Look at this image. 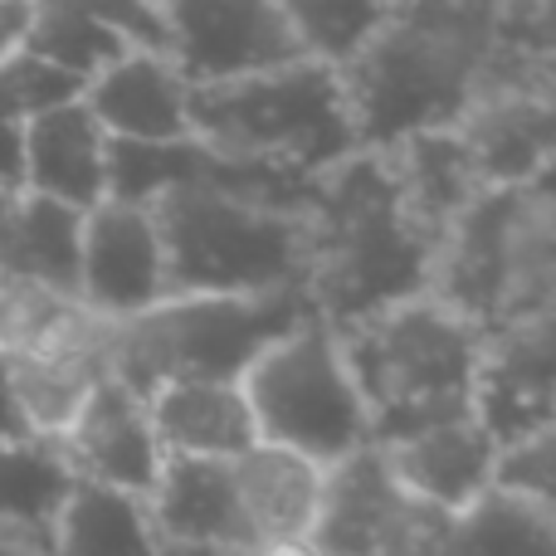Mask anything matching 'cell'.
<instances>
[{"label":"cell","instance_id":"obj_19","mask_svg":"<svg viewBox=\"0 0 556 556\" xmlns=\"http://www.w3.org/2000/svg\"><path fill=\"white\" fill-rule=\"evenodd\" d=\"M323 464L278 444H254L250 454L235 459V489L260 547H307L317 508H323Z\"/></svg>","mask_w":556,"mask_h":556},{"label":"cell","instance_id":"obj_31","mask_svg":"<svg viewBox=\"0 0 556 556\" xmlns=\"http://www.w3.org/2000/svg\"><path fill=\"white\" fill-rule=\"evenodd\" d=\"M25 166H29V117L0 108V191L5 195L25 191Z\"/></svg>","mask_w":556,"mask_h":556},{"label":"cell","instance_id":"obj_26","mask_svg":"<svg viewBox=\"0 0 556 556\" xmlns=\"http://www.w3.org/2000/svg\"><path fill=\"white\" fill-rule=\"evenodd\" d=\"M29 54L88 88L108 64H117L127 54V45L113 29L98 25V20L78 15V10L59 5V0H39V25H35V39H29Z\"/></svg>","mask_w":556,"mask_h":556},{"label":"cell","instance_id":"obj_34","mask_svg":"<svg viewBox=\"0 0 556 556\" xmlns=\"http://www.w3.org/2000/svg\"><path fill=\"white\" fill-rule=\"evenodd\" d=\"M162 556H235V552H211V547H166V542H162Z\"/></svg>","mask_w":556,"mask_h":556},{"label":"cell","instance_id":"obj_16","mask_svg":"<svg viewBox=\"0 0 556 556\" xmlns=\"http://www.w3.org/2000/svg\"><path fill=\"white\" fill-rule=\"evenodd\" d=\"M391 464L395 483L405 493H415L420 503L440 513H464L493 489V473H498V440L489 434V425L479 415H464V420H444L430 430H415L405 440L376 444Z\"/></svg>","mask_w":556,"mask_h":556},{"label":"cell","instance_id":"obj_23","mask_svg":"<svg viewBox=\"0 0 556 556\" xmlns=\"http://www.w3.org/2000/svg\"><path fill=\"white\" fill-rule=\"evenodd\" d=\"M54 556H162L142 498L74 483L54 532Z\"/></svg>","mask_w":556,"mask_h":556},{"label":"cell","instance_id":"obj_18","mask_svg":"<svg viewBox=\"0 0 556 556\" xmlns=\"http://www.w3.org/2000/svg\"><path fill=\"white\" fill-rule=\"evenodd\" d=\"M166 459H240L260 444L250 395L240 381H176L147 395Z\"/></svg>","mask_w":556,"mask_h":556},{"label":"cell","instance_id":"obj_13","mask_svg":"<svg viewBox=\"0 0 556 556\" xmlns=\"http://www.w3.org/2000/svg\"><path fill=\"white\" fill-rule=\"evenodd\" d=\"M5 366L10 395H15V410L25 420L29 440L54 444L74 425V415L84 410L93 386L108 376V323H98L84 307L49 342L5 352Z\"/></svg>","mask_w":556,"mask_h":556},{"label":"cell","instance_id":"obj_24","mask_svg":"<svg viewBox=\"0 0 556 556\" xmlns=\"http://www.w3.org/2000/svg\"><path fill=\"white\" fill-rule=\"evenodd\" d=\"M440 556H556V518L489 489L473 508L454 513Z\"/></svg>","mask_w":556,"mask_h":556},{"label":"cell","instance_id":"obj_28","mask_svg":"<svg viewBox=\"0 0 556 556\" xmlns=\"http://www.w3.org/2000/svg\"><path fill=\"white\" fill-rule=\"evenodd\" d=\"M498 49L518 64L556 68V0H498Z\"/></svg>","mask_w":556,"mask_h":556},{"label":"cell","instance_id":"obj_37","mask_svg":"<svg viewBox=\"0 0 556 556\" xmlns=\"http://www.w3.org/2000/svg\"><path fill=\"white\" fill-rule=\"evenodd\" d=\"M0 556H15V552H0Z\"/></svg>","mask_w":556,"mask_h":556},{"label":"cell","instance_id":"obj_2","mask_svg":"<svg viewBox=\"0 0 556 556\" xmlns=\"http://www.w3.org/2000/svg\"><path fill=\"white\" fill-rule=\"evenodd\" d=\"M313 269L307 298L332 332L430 293L440 240L405 205L386 152H356L327 176L307 205Z\"/></svg>","mask_w":556,"mask_h":556},{"label":"cell","instance_id":"obj_10","mask_svg":"<svg viewBox=\"0 0 556 556\" xmlns=\"http://www.w3.org/2000/svg\"><path fill=\"white\" fill-rule=\"evenodd\" d=\"M172 298L166 288V244L152 205L103 201L84 215V254H78V303L98 323L127 317Z\"/></svg>","mask_w":556,"mask_h":556},{"label":"cell","instance_id":"obj_17","mask_svg":"<svg viewBox=\"0 0 556 556\" xmlns=\"http://www.w3.org/2000/svg\"><path fill=\"white\" fill-rule=\"evenodd\" d=\"M108 162H113V137L98 127L84 98L29 117V195H45V201L88 215L93 205L108 201Z\"/></svg>","mask_w":556,"mask_h":556},{"label":"cell","instance_id":"obj_27","mask_svg":"<svg viewBox=\"0 0 556 556\" xmlns=\"http://www.w3.org/2000/svg\"><path fill=\"white\" fill-rule=\"evenodd\" d=\"M493 489L513 493V498L532 503V508H542V513L556 518V425L552 430L522 434V440L503 444Z\"/></svg>","mask_w":556,"mask_h":556},{"label":"cell","instance_id":"obj_8","mask_svg":"<svg viewBox=\"0 0 556 556\" xmlns=\"http://www.w3.org/2000/svg\"><path fill=\"white\" fill-rule=\"evenodd\" d=\"M450 513L420 503L395 483L376 444L327 469L307 552L313 556H440Z\"/></svg>","mask_w":556,"mask_h":556},{"label":"cell","instance_id":"obj_15","mask_svg":"<svg viewBox=\"0 0 556 556\" xmlns=\"http://www.w3.org/2000/svg\"><path fill=\"white\" fill-rule=\"evenodd\" d=\"M147 518L166 547H211L235 556L260 552L235 489V459H166L147 498Z\"/></svg>","mask_w":556,"mask_h":556},{"label":"cell","instance_id":"obj_33","mask_svg":"<svg viewBox=\"0 0 556 556\" xmlns=\"http://www.w3.org/2000/svg\"><path fill=\"white\" fill-rule=\"evenodd\" d=\"M0 440H29L25 420L15 410V395H10V366H5V352H0Z\"/></svg>","mask_w":556,"mask_h":556},{"label":"cell","instance_id":"obj_36","mask_svg":"<svg viewBox=\"0 0 556 556\" xmlns=\"http://www.w3.org/2000/svg\"><path fill=\"white\" fill-rule=\"evenodd\" d=\"M10 201H15V195H5V191H0V215H5V205H10Z\"/></svg>","mask_w":556,"mask_h":556},{"label":"cell","instance_id":"obj_35","mask_svg":"<svg viewBox=\"0 0 556 556\" xmlns=\"http://www.w3.org/2000/svg\"><path fill=\"white\" fill-rule=\"evenodd\" d=\"M376 5L386 10V15H395V10H405V5H415V0H376Z\"/></svg>","mask_w":556,"mask_h":556},{"label":"cell","instance_id":"obj_14","mask_svg":"<svg viewBox=\"0 0 556 556\" xmlns=\"http://www.w3.org/2000/svg\"><path fill=\"white\" fill-rule=\"evenodd\" d=\"M84 108L113 142L166 147L191 137V84L172 64V54L127 49L84 88Z\"/></svg>","mask_w":556,"mask_h":556},{"label":"cell","instance_id":"obj_3","mask_svg":"<svg viewBox=\"0 0 556 556\" xmlns=\"http://www.w3.org/2000/svg\"><path fill=\"white\" fill-rule=\"evenodd\" d=\"M337 337L371 410V444L473 415L489 332L444 298H405Z\"/></svg>","mask_w":556,"mask_h":556},{"label":"cell","instance_id":"obj_11","mask_svg":"<svg viewBox=\"0 0 556 556\" xmlns=\"http://www.w3.org/2000/svg\"><path fill=\"white\" fill-rule=\"evenodd\" d=\"M64 469L74 483H93L108 493H127V498H152L156 479H162V440L152 430V410L137 391H127L117 376H103L84 410L74 415L64 434L54 440Z\"/></svg>","mask_w":556,"mask_h":556},{"label":"cell","instance_id":"obj_21","mask_svg":"<svg viewBox=\"0 0 556 556\" xmlns=\"http://www.w3.org/2000/svg\"><path fill=\"white\" fill-rule=\"evenodd\" d=\"M78 254H84V211L20 191L0 215V274L49 288L78 303Z\"/></svg>","mask_w":556,"mask_h":556},{"label":"cell","instance_id":"obj_22","mask_svg":"<svg viewBox=\"0 0 556 556\" xmlns=\"http://www.w3.org/2000/svg\"><path fill=\"white\" fill-rule=\"evenodd\" d=\"M386 162H391V172H395V181H401V195L415 211V220H420L440 244H444V235L459 225V215L489 191L479 166H473V156H469V147H464L459 127L410 137V142H401V147H386Z\"/></svg>","mask_w":556,"mask_h":556},{"label":"cell","instance_id":"obj_30","mask_svg":"<svg viewBox=\"0 0 556 556\" xmlns=\"http://www.w3.org/2000/svg\"><path fill=\"white\" fill-rule=\"evenodd\" d=\"M59 5L98 20V25L113 29L127 49H147V54H166V49H172L162 0H59Z\"/></svg>","mask_w":556,"mask_h":556},{"label":"cell","instance_id":"obj_5","mask_svg":"<svg viewBox=\"0 0 556 556\" xmlns=\"http://www.w3.org/2000/svg\"><path fill=\"white\" fill-rule=\"evenodd\" d=\"M152 215L162 225L172 298L307 293V215L274 211L215 186H176L152 201Z\"/></svg>","mask_w":556,"mask_h":556},{"label":"cell","instance_id":"obj_32","mask_svg":"<svg viewBox=\"0 0 556 556\" xmlns=\"http://www.w3.org/2000/svg\"><path fill=\"white\" fill-rule=\"evenodd\" d=\"M39 25V0H0V68L29 54Z\"/></svg>","mask_w":556,"mask_h":556},{"label":"cell","instance_id":"obj_20","mask_svg":"<svg viewBox=\"0 0 556 556\" xmlns=\"http://www.w3.org/2000/svg\"><path fill=\"white\" fill-rule=\"evenodd\" d=\"M74 473L64 469L54 444L45 440H0V552L54 556V532Z\"/></svg>","mask_w":556,"mask_h":556},{"label":"cell","instance_id":"obj_1","mask_svg":"<svg viewBox=\"0 0 556 556\" xmlns=\"http://www.w3.org/2000/svg\"><path fill=\"white\" fill-rule=\"evenodd\" d=\"M498 59V0H415L342 68L366 152L450 132L479 103Z\"/></svg>","mask_w":556,"mask_h":556},{"label":"cell","instance_id":"obj_29","mask_svg":"<svg viewBox=\"0 0 556 556\" xmlns=\"http://www.w3.org/2000/svg\"><path fill=\"white\" fill-rule=\"evenodd\" d=\"M74 98H84V84L59 74L54 64H45V59H35V54L0 68V108H10V113H20V117H35V113H45V108L74 103Z\"/></svg>","mask_w":556,"mask_h":556},{"label":"cell","instance_id":"obj_9","mask_svg":"<svg viewBox=\"0 0 556 556\" xmlns=\"http://www.w3.org/2000/svg\"><path fill=\"white\" fill-rule=\"evenodd\" d=\"M162 10L172 39L166 54L191 88L235 84L307 59L278 0H162Z\"/></svg>","mask_w":556,"mask_h":556},{"label":"cell","instance_id":"obj_12","mask_svg":"<svg viewBox=\"0 0 556 556\" xmlns=\"http://www.w3.org/2000/svg\"><path fill=\"white\" fill-rule=\"evenodd\" d=\"M473 415L489 425L498 450L556 425V307L489 332Z\"/></svg>","mask_w":556,"mask_h":556},{"label":"cell","instance_id":"obj_25","mask_svg":"<svg viewBox=\"0 0 556 556\" xmlns=\"http://www.w3.org/2000/svg\"><path fill=\"white\" fill-rule=\"evenodd\" d=\"M278 5H283L303 54L337 68V74H342V68L371 45L376 29L391 20L376 0H278Z\"/></svg>","mask_w":556,"mask_h":556},{"label":"cell","instance_id":"obj_4","mask_svg":"<svg viewBox=\"0 0 556 556\" xmlns=\"http://www.w3.org/2000/svg\"><path fill=\"white\" fill-rule=\"evenodd\" d=\"M191 137L220 156L274 166L303 181H317L346 156L366 152L342 74L317 59L191 88Z\"/></svg>","mask_w":556,"mask_h":556},{"label":"cell","instance_id":"obj_7","mask_svg":"<svg viewBox=\"0 0 556 556\" xmlns=\"http://www.w3.org/2000/svg\"><path fill=\"white\" fill-rule=\"evenodd\" d=\"M240 386L250 395L260 444L293 450L323 469L371 444L366 395L346 362L342 337L323 317H307L283 342H274Z\"/></svg>","mask_w":556,"mask_h":556},{"label":"cell","instance_id":"obj_6","mask_svg":"<svg viewBox=\"0 0 556 556\" xmlns=\"http://www.w3.org/2000/svg\"><path fill=\"white\" fill-rule=\"evenodd\" d=\"M307 317H317L307 293H176L127 323H108V376H117L142 401L176 381H244L250 366Z\"/></svg>","mask_w":556,"mask_h":556}]
</instances>
